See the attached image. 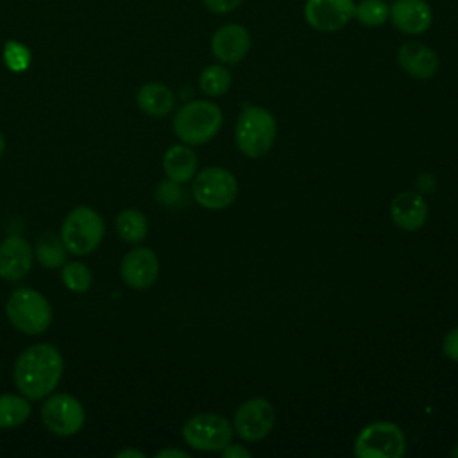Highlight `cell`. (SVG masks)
Returning a JSON list of instances; mask_svg holds the SVG:
<instances>
[{
    "label": "cell",
    "mask_w": 458,
    "mask_h": 458,
    "mask_svg": "<svg viewBox=\"0 0 458 458\" xmlns=\"http://www.w3.org/2000/svg\"><path fill=\"white\" fill-rule=\"evenodd\" d=\"M66 252L68 249L64 247L63 240H57L55 236H45L38 242L34 258L47 268H57L66 263Z\"/></svg>",
    "instance_id": "23"
},
{
    "label": "cell",
    "mask_w": 458,
    "mask_h": 458,
    "mask_svg": "<svg viewBox=\"0 0 458 458\" xmlns=\"http://www.w3.org/2000/svg\"><path fill=\"white\" fill-rule=\"evenodd\" d=\"M388 21L401 34H424L433 23V11L426 0H394Z\"/></svg>",
    "instance_id": "14"
},
{
    "label": "cell",
    "mask_w": 458,
    "mask_h": 458,
    "mask_svg": "<svg viewBox=\"0 0 458 458\" xmlns=\"http://www.w3.org/2000/svg\"><path fill=\"white\" fill-rule=\"evenodd\" d=\"M442 352L445 358L458 363V326L445 333L442 340Z\"/></svg>",
    "instance_id": "28"
},
{
    "label": "cell",
    "mask_w": 458,
    "mask_h": 458,
    "mask_svg": "<svg viewBox=\"0 0 458 458\" xmlns=\"http://www.w3.org/2000/svg\"><path fill=\"white\" fill-rule=\"evenodd\" d=\"M4 61L9 70L23 72L30 64V52L25 45L18 41H7L4 47Z\"/></svg>",
    "instance_id": "26"
},
{
    "label": "cell",
    "mask_w": 458,
    "mask_h": 458,
    "mask_svg": "<svg viewBox=\"0 0 458 458\" xmlns=\"http://www.w3.org/2000/svg\"><path fill=\"white\" fill-rule=\"evenodd\" d=\"M120 274L132 290L150 288L159 276V259L152 249L134 247L122 258Z\"/></svg>",
    "instance_id": "12"
},
{
    "label": "cell",
    "mask_w": 458,
    "mask_h": 458,
    "mask_svg": "<svg viewBox=\"0 0 458 458\" xmlns=\"http://www.w3.org/2000/svg\"><path fill=\"white\" fill-rule=\"evenodd\" d=\"M32 413V406L25 395H0V428L11 429L21 426Z\"/></svg>",
    "instance_id": "21"
},
{
    "label": "cell",
    "mask_w": 458,
    "mask_h": 458,
    "mask_svg": "<svg viewBox=\"0 0 458 458\" xmlns=\"http://www.w3.org/2000/svg\"><path fill=\"white\" fill-rule=\"evenodd\" d=\"M233 437V424L220 413H195L182 426V438L195 451H222Z\"/></svg>",
    "instance_id": "8"
},
{
    "label": "cell",
    "mask_w": 458,
    "mask_h": 458,
    "mask_svg": "<svg viewBox=\"0 0 458 458\" xmlns=\"http://www.w3.org/2000/svg\"><path fill=\"white\" fill-rule=\"evenodd\" d=\"M397 63L406 75L419 81L431 79L440 66L437 52L420 41L403 43L397 50Z\"/></svg>",
    "instance_id": "16"
},
{
    "label": "cell",
    "mask_w": 458,
    "mask_h": 458,
    "mask_svg": "<svg viewBox=\"0 0 458 458\" xmlns=\"http://www.w3.org/2000/svg\"><path fill=\"white\" fill-rule=\"evenodd\" d=\"M5 315L14 329L23 335H41L52 322V306L43 293L34 288H16L7 302Z\"/></svg>",
    "instance_id": "4"
},
{
    "label": "cell",
    "mask_w": 458,
    "mask_h": 458,
    "mask_svg": "<svg viewBox=\"0 0 458 458\" xmlns=\"http://www.w3.org/2000/svg\"><path fill=\"white\" fill-rule=\"evenodd\" d=\"M34 261V252L30 243L20 236L11 234L0 242V277L5 281L23 279Z\"/></svg>",
    "instance_id": "15"
},
{
    "label": "cell",
    "mask_w": 458,
    "mask_h": 458,
    "mask_svg": "<svg viewBox=\"0 0 458 458\" xmlns=\"http://www.w3.org/2000/svg\"><path fill=\"white\" fill-rule=\"evenodd\" d=\"M193 199L206 209H225L238 195V181L227 168L206 166L193 177Z\"/></svg>",
    "instance_id": "7"
},
{
    "label": "cell",
    "mask_w": 458,
    "mask_h": 458,
    "mask_svg": "<svg viewBox=\"0 0 458 458\" xmlns=\"http://www.w3.org/2000/svg\"><path fill=\"white\" fill-rule=\"evenodd\" d=\"M453 458H458V442H456V445L451 449V453H449Z\"/></svg>",
    "instance_id": "34"
},
{
    "label": "cell",
    "mask_w": 458,
    "mask_h": 458,
    "mask_svg": "<svg viewBox=\"0 0 458 458\" xmlns=\"http://www.w3.org/2000/svg\"><path fill=\"white\" fill-rule=\"evenodd\" d=\"M104 233V218L88 206L73 208L61 225V240L68 252L75 256L93 252L100 245Z\"/></svg>",
    "instance_id": "5"
},
{
    "label": "cell",
    "mask_w": 458,
    "mask_h": 458,
    "mask_svg": "<svg viewBox=\"0 0 458 458\" xmlns=\"http://www.w3.org/2000/svg\"><path fill=\"white\" fill-rule=\"evenodd\" d=\"M233 429L245 442L263 440L276 424V410L265 397L243 401L233 415Z\"/></svg>",
    "instance_id": "10"
},
{
    "label": "cell",
    "mask_w": 458,
    "mask_h": 458,
    "mask_svg": "<svg viewBox=\"0 0 458 458\" xmlns=\"http://www.w3.org/2000/svg\"><path fill=\"white\" fill-rule=\"evenodd\" d=\"M354 0H306L302 14L318 32H336L354 18Z\"/></svg>",
    "instance_id": "11"
},
{
    "label": "cell",
    "mask_w": 458,
    "mask_h": 458,
    "mask_svg": "<svg viewBox=\"0 0 458 458\" xmlns=\"http://www.w3.org/2000/svg\"><path fill=\"white\" fill-rule=\"evenodd\" d=\"M197 168V154L190 145L179 143L166 148L163 156V170L170 181L184 184L195 177Z\"/></svg>",
    "instance_id": "18"
},
{
    "label": "cell",
    "mask_w": 458,
    "mask_h": 458,
    "mask_svg": "<svg viewBox=\"0 0 458 458\" xmlns=\"http://www.w3.org/2000/svg\"><path fill=\"white\" fill-rule=\"evenodd\" d=\"M116 458H145L143 451H136V449H122L114 454Z\"/></svg>",
    "instance_id": "32"
},
{
    "label": "cell",
    "mask_w": 458,
    "mask_h": 458,
    "mask_svg": "<svg viewBox=\"0 0 458 458\" xmlns=\"http://www.w3.org/2000/svg\"><path fill=\"white\" fill-rule=\"evenodd\" d=\"M222 109L211 100L186 102L174 116V134L186 145L197 147L211 141L222 129Z\"/></svg>",
    "instance_id": "2"
},
{
    "label": "cell",
    "mask_w": 458,
    "mask_h": 458,
    "mask_svg": "<svg viewBox=\"0 0 458 458\" xmlns=\"http://www.w3.org/2000/svg\"><path fill=\"white\" fill-rule=\"evenodd\" d=\"M156 197L161 204H166V206H174L177 204L181 199H182V190L179 186V182H174L170 179L159 182L157 190H156Z\"/></svg>",
    "instance_id": "27"
},
{
    "label": "cell",
    "mask_w": 458,
    "mask_h": 458,
    "mask_svg": "<svg viewBox=\"0 0 458 458\" xmlns=\"http://www.w3.org/2000/svg\"><path fill=\"white\" fill-rule=\"evenodd\" d=\"M390 218L403 231H419L428 220V204L417 191H401L390 202Z\"/></svg>",
    "instance_id": "17"
},
{
    "label": "cell",
    "mask_w": 458,
    "mask_h": 458,
    "mask_svg": "<svg viewBox=\"0 0 458 458\" xmlns=\"http://www.w3.org/2000/svg\"><path fill=\"white\" fill-rule=\"evenodd\" d=\"M404 451L406 437L390 420L370 422L354 438V454L358 458H401Z\"/></svg>",
    "instance_id": "6"
},
{
    "label": "cell",
    "mask_w": 458,
    "mask_h": 458,
    "mask_svg": "<svg viewBox=\"0 0 458 458\" xmlns=\"http://www.w3.org/2000/svg\"><path fill=\"white\" fill-rule=\"evenodd\" d=\"M277 136L276 116L263 106H247L242 109L234 125L236 148L250 157L265 156Z\"/></svg>",
    "instance_id": "3"
},
{
    "label": "cell",
    "mask_w": 458,
    "mask_h": 458,
    "mask_svg": "<svg viewBox=\"0 0 458 458\" xmlns=\"http://www.w3.org/2000/svg\"><path fill=\"white\" fill-rule=\"evenodd\" d=\"M4 150H5V140H4V134L0 132V157H2Z\"/></svg>",
    "instance_id": "33"
},
{
    "label": "cell",
    "mask_w": 458,
    "mask_h": 458,
    "mask_svg": "<svg viewBox=\"0 0 458 458\" xmlns=\"http://www.w3.org/2000/svg\"><path fill=\"white\" fill-rule=\"evenodd\" d=\"M220 453L224 458H249L250 456V451L245 445L233 444V442H229Z\"/></svg>",
    "instance_id": "30"
},
{
    "label": "cell",
    "mask_w": 458,
    "mask_h": 458,
    "mask_svg": "<svg viewBox=\"0 0 458 458\" xmlns=\"http://www.w3.org/2000/svg\"><path fill=\"white\" fill-rule=\"evenodd\" d=\"M250 50V32L240 23H225L211 36V52L222 64H236Z\"/></svg>",
    "instance_id": "13"
},
{
    "label": "cell",
    "mask_w": 458,
    "mask_h": 458,
    "mask_svg": "<svg viewBox=\"0 0 458 458\" xmlns=\"http://www.w3.org/2000/svg\"><path fill=\"white\" fill-rule=\"evenodd\" d=\"M390 5L386 0H361L354 7V18L365 27H381L388 21Z\"/></svg>",
    "instance_id": "24"
},
{
    "label": "cell",
    "mask_w": 458,
    "mask_h": 458,
    "mask_svg": "<svg viewBox=\"0 0 458 458\" xmlns=\"http://www.w3.org/2000/svg\"><path fill=\"white\" fill-rule=\"evenodd\" d=\"M136 104L145 114L161 118L172 113L175 106V95L168 86L161 82H147L138 89Z\"/></svg>",
    "instance_id": "19"
},
{
    "label": "cell",
    "mask_w": 458,
    "mask_h": 458,
    "mask_svg": "<svg viewBox=\"0 0 458 458\" xmlns=\"http://www.w3.org/2000/svg\"><path fill=\"white\" fill-rule=\"evenodd\" d=\"M41 420L45 428L59 437L79 433L86 420V411L81 401L70 394H54L41 406Z\"/></svg>",
    "instance_id": "9"
},
{
    "label": "cell",
    "mask_w": 458,
    "mask_h": 458,
    "mask_svg": "<svg viewBox=\"0 0 458 458\" xmlns=\"http://www.w3.org/2000/svg\"><path fill=\"white\" fill-rule=\"evenodd\" d=\"M114 227L118 236L127 243H140L148 234L147 216L134 208H127L116 215Z\"/></svg>",
    "instance_id": "20"
},
{
    "label": "cell",
    "mask_w": 458,
    "mask_h": 458,
    "mask_svg": "<svg viewBox=\"0 0 458 458\" xmlns=\"http://www.w3.org/2000/svg\"><path fill=\"white\" fill-rule=\"evenodd\" d=\"M156 458H190V453L175 447H166L156 453Z\"/></svg>",
    "instance_id": "31"
},
{
    "label": "cell",
    "mask_w": 458,
    "mask_h": 458,
    "mask_svg": "<svg viewBox=\"0 0 458 458\" xmlns=\"http://www.w3.org/2000/svg\"><path fill=\"white\" fill-rule=\"evenodd\" d=\"M64 361L52 344H34L14 361V385L29 401L47 397L61 381Z\"/></svg>",
    "instance_id": "1"
},
{
    "label": "cell",
    "mask_w": 458,
    "mask_h": 458,
    "mask_svg": "<svg viewBox=\"0 0 458 458\" xmlns=\"http://www.w3.org/2000/svg\"><path fill=\"white\" fill-rule=\"evenodd\" d=\"M202 2L208 7V11L215 14H229L236 11V7H240L243 0H202Z\"/></svg>",
    "instance_id": "29"
},
{
    "label": "cell",
    "mask_w": 458,
    "mask_h": 458,
    "mask_svg": "<svg viewBox=\"0 0 458 458\" xmlns=\"http://www.w3.org/2000/svg\"><path fill=\"white\" fill-rule=\"evenodd\" d=\"M233 84V75L227 66L220 64H208L199 75V86L204 95L208 97H222L229 91Z\"/></svg>",
    "instance_id": "22"
},
{
    "label": "cell",
    "mask_w": 458,
    "mask_h": 458,
    "mask_svg": "<svg viewBox=\"0 0 458 458\" xmlns=\"http://www.w3.org/2000/svg\"><path fill=\"white\" fill-rule=\"evenodd\" d=\"M61 281L68 290H72L75 293H82V292L89 290L93 276H91V270L84 263L70 261V263H64V267L61 270Z\"/></svg>",
    "instance_id": "25"
}]
</instances>
